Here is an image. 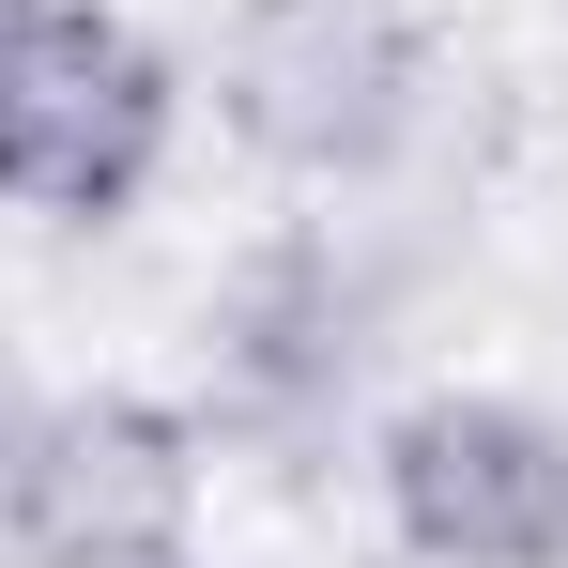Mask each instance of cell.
I'll return each mask as SVG.
<instances>
[{"mask_svg":"<svg viewBox=\"0 0 568 568\" xmlns=\"http://www.w3.org/2000/svg\"><path fill=\"white\" fill-rule=\"evenodd\" d=\"M462 108V62L415 0H231L215 31V123L277 185H399Z\"/></svg>","mask_w":568,"mask_h":568,"instance_id":"1","label":"cell"},{"mask_svg":"<svg viewBox=\"0 0 568 568\" xmlns=\"http://www.w3.org/2000/svg\"><path fill=\"white\" fill-rule=\"evenodd\" d=\"M170 62L108 0H0V215L108 231L123 200L170 170Z\"/></svg>","mask_w":568,"mask_h":568,"instance_id":"2","label":"cell"},{"mask_svg":"<svg viewBox=\"0 0 568 568\" xmlns=\"http://www.w3.org/2000/svg\"><path fill=\"white\" fill-rule=\"evenodd\" d=\"M200 538V415L139 384H62L0 415V554L16 568H154Z\"/></svg>","mask_w":568,"mask_h":568,"instance_id":"3","label":"cell"},{"mask_svg":"<svg viewBox=\"0 0 568 568\" xmlns=\"http://www.w3.org/2000/svg\"><path fill=\"white\" fill-rule=\"evenodd\" d=\"M369 507L415 568H568V430L538 399H399L369 446Z\"/></svg>","mask_w":568,"mask_h":568,"instance_id":"4","label":"cell"},{"mask_svg":"<svg viewBox=\"0 0 568 568\" xmlns=\"http://www.w3.org/2000/svg\"><path fill=\"white\" fill-rule=\"evenodd\" d=\"M369 323H384V277L338 246V231H277V246H246L231 292L200 307L215 415H231V430H307V415H338L354 369H369Z\"/></svg>","mask_w":568,"mask_h":568,"instance_id":"5","label":"cell"},{"mask_svg":"<svg viewBox=\"0 0 568 568\" xmlns=\"http://www.w3.org/2000/svg\"><path fill=\"white\" fill-rule=\"evenodd\" d=\"M154 568H200V554H154Z\"/></svg>","mask_w":568,"mask_h":568,"instance_id":"6","label":"cell"}]
</instances>
